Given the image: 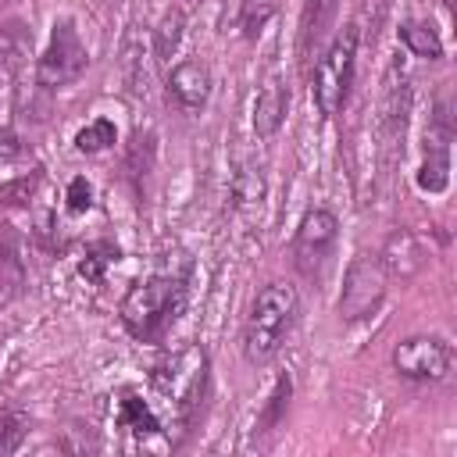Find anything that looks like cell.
Listing matches in <instances>:
<instances>
[{"instance_id": "obj_1", "label": "cell", "mask_w": 457, "mask_h": 457, "mask_svg": "<svg viewBox=\"0 0 457 457\" xmlns=\"http://www.w3.org/2000/svg\"><path fill=\"white\" fill-rule=\"evenodd\" d=\"M182 311H186V282L171 275H150L132 282L118 307L121 325L139 343H161Z\"/></svg>"}, {"instance_id": "obj_2", "label": "cell", "mask_w": 457, "mask_h": 457, "mask_svg": "<svg viewBox=\"0 0 457 457\" xmlns=\"http://www.w3.org/2000/svg\"><path fill=\"white\" fill-rule=\"evenodd\" d=\"M296 318H300V293L289 282L275 278L261 286L243 321V357L250 364H268L282 350Z\"/></svg>"}, {"instance_id": "obj_3", "label": "cell", "mask_w": 457, "mask_h": 457, "mask_svg": "<svg viewBox=\"0 0 457 457\" xmlns=\"http://www.w3.org/2000/svg\"><path fill=\"white\" fill-rule=\"evenodd\" d=\"M207 371H211V364H207L204 346L189 343V346H182L175 353H164L154 364L150 382L179 411L182 421H193L196 411H200V403H204V396H207V378H211Z\"/></svg>"}, {"instance_id": "obj_4", "label": "cell", "mask_w": 457, "mask_h": 457, "mask_svg": "<svg viewBox=\"0 0 457 457\" xmlns=\"http://www.w3.org/2000/svg\"><path fill=\"white\" fill-rule=\"evenodd\" d=\"M357 25H343L332 43L318 54V64H314V104L325 118L339 114L350 100V86H353V71H357Z\"/></svg>"}, {"instance_id": "obj_5", "label": "cell", "mask_w": 457, "mask_h": 457, "mask_svg": "<svg viewBox=\"0 0 457 457\" xmlns=\"http://www.w3.org/2000/svg\"><path fill=\"white\" fill-rule=\"evenodd\" d=\"M336 243H339V218H336L328 207H311V211L300 218L296 232H293V246H289L293 268H296L303 278L318 282V278L325 275L332 253H336Z\"/></svg>"}, {"instance_id": "obj_6", "label": "cell", "mask_w": 457, "mask_h": 457, "mask_svg": "<svg viewBox=\"0 0 457 457\" xmlns=\"http://www.w3.org/2000/svg\"><path fill=\"white\" fill-rule=\"evenodd\" d=\"M86 64H89V54H86V43H82L75 21L71 18H57L54 29H50L46 50L36 61V82L46 86V89L71 86L86 71Z\"/></svg>"}, {"instance_id": "obj_7", "label": "cell", "mask_w": 457, "mask_h": 457, "mask_svg": "<svg viewBox=\"0 0 457 457\" xmlns=\"http://www.w3.org/2000/svg\"><path fill=\"white\" fill-rule=\"evenodd\" d=\"M386 271L378 264V257L371 253H361L350 261L346 275H343V293H339V318L343 321H364L371 318L382 300H386Z\"/></svg>"}, {"instance_id": "obj_8", "label": "cell", "mask_w": 457, "mask_h": 457, "mask_svg": "<svg viewBox=\"0 0 457 457\" xmlns=\"http://www.w3.org/2000/svg\"><path fill=\"white\" fill-rule=\"evenodd\" d=\"M450 364H453L450 343L432 332L407 336L393 346V368L407 382H443L450 375Z\"/></svg>"}, {"instance_id": "obj_9", "label": "cell", "mask_w": 457, "mask_h": 457, "mask_svg": "<svg viewBox=\"0 0 457 457\" xmlns=\"http://www.w3.org/2000/svg\"><path fill=\"white\" fill-rule=\"evenodd\" d=\"M336 11H339V0H303L300 21H296V57L303 71H311L314 57L321 54V43L332 32Z\"/></svg>"}, {"instance_id": "obj_10", "label": "cell", "mask_w": 457, "mask_h": 457, "mask_svg": "<svg viewBox=\"0 0 457 457\" xmlns=\"http://www.w3.org/2000/svg\"><path fill=\"white\" fill-rule=\"evenodd\" d=\"M378 264H382L386 278H414L428 264V250L414 228H393L382 239Z\"/></svg>"}, {"instance_id": "obj_11", "label": "cell", "mask_w": 457, "mask_h": 457, "mask_svg": "<svg viewBox=\"0 0 457 457\" xmlns=\"http://www.w3.org/2000/svg\"><path fill=\"white\" fill-rule=\"evenodd\" d=\"M407 114H411V79L400 64H393L386 75V96H382V136L389 150L403 143Z\"/></svg>"}, {"instance_id": "obj_12", "label": "cell", "mask_w": 457, "mask_h": 457, "mask_svg": "<svg viewBox=\"0 0 457 457\" xmlns=\"http://www.w3.org/2000/svg\"><path fill=\"white\" fill-rule=\"evenodd\" d=\"M207 96H211V68L204 61H182V64L171 68V75H168V100L179 111L193 114V111H200L207 104Z\"/></svg>"}, {"instance_id": "obj_13", "label": "cell", "mask_w": 457, "mask_h": 457, "mask_svg": "<svg viewBox=\"0 0 457 457\" xmlns=\"http://www.w3.org/2000/svg\"><path fill=\"white\" fill-rule=\"evenodd\" d=\"M446 139H450V121H446V111L439 107L436 125H432L428 143H425V161H421V168H418V189H425V193H443L446 182H450Z\"/></svg>"}, {"instance_id": "obj_14", "label": "cell", "mask_w": 457, "mask_h": 457, "mask_svg": "<svg viewBox=\"0 0 457 457\" xmlns=\"http://www.w3.org/2000/svg\"><path fill=\"white\" fill-rule=\"evenodd\" d=\"M286 111H289V89L282 86V79H264V86L257 89L253 96V132L257 136H275L286 121Z\"/></svg>"}, {"instance_id": "obj_15", "label": "cell", "mask_w": 457, "mask_h": 457, "mask_svg": "<svg viewBox=\"0 0 457 457\" xmlns=\"http://www.w3.org/2000/svg\"><path fill=\"white\" fill-rule=\"evenodd\" d=\"M118 425L129 428L132 436H157L161 432V418L154 414V407L139 396V393H125L118 400Z\"/></svg>"}, {"instance_id": "obj_16", "label": "cell", "mask_w": 457, "mask_h": 457, "mask_svg": "<svg viewBox=\"0 0 457 457\" xmlns=\"http://www.w3.org/2000/svg\"><path fill=\"white\" fill-rule=\"evenodd\" d=\"M396 36H400V43H403L414 57H425V61H439V57H443V39H439V32H436L428 21L411 18V21H403V25L396 29Z\"/></svg>"}, {"instance_id": "obj_17", "label": "cell", "mask_w": 457, "mask_h": 457, "mask_svg": "<svg viewBox=\"0 0 457 457\" xmlns=\"http://www.w3.org/2000/svg\"><path fill=\"white\" fill-rule=\"evenodd\" d=\"M182 29H186V14H182L179 7H171V11L161 14V21H157V29H154V54H157V61H168V57L179 50Z\"/></svg>"}, {"instance_id": "obj_18", "label": "cell", "mask_w": 457, "mask_h": 457, "mask_svg": "<svg viewBox=\"0 0 457 457\" xmlns=\"http://www.w3.org/2000/svg\"><path fill=\"white\" fill-rule=\"evenodd\" d=\"M289 396H293V378H289V375H278V378H275V389H271V396H268V403H264V411H261V418H257V432H271V428L286 418Z\"/></svg>"}, {"instance_id": "obj_19", "label": "cell", "mask_w": 457, "mask_h": 457, "mask_svg": "<svg viewBox=\"0 0 457 457\" xmlns=\"http://www.w3.org/2000/svg\"><path fill=\"white\" fill-rule=\"evenodd\" d=\"M25 432H29V414L14 403L0 407V453H14L25 443Z\"/></svg>"}, {"instance_id": "obj_20", "label": "cell", "mask_w": 457, "mask_h": 457, "mask_svg": "<svg viewBox=\"0 0 457 457\" xmlns=\"http://www.w3.org/2000/svg\"><path fill=\"white\" fill-rule=\"evenodd\" d=\"M114 139H118L114 121L96 118V121H89L86 129H79V132H75V150H82V154H100V150L114 146Z\"/></svg>"}, {"instance_id": "obj_21", "label": "cell", "mask_w": 457, "mask_h": 457, "mask_svg": "<svg viewBox=\"0 0 457 457\" xmlns=\"http://www.w3.org/2000/svg\"><path fill=\"white\" fill-rule=\"evenodd\" d=\"M129 175L132 179H143L150 168H154V136L150 132H136L132 143H129Z\"/></svg>"}, {"instance_id": "obj_22", "label": "cell", "mask_w": 457, "mask_h": 457, "mask_svg": "<svg viewBox=\"0 0 457 457\" xmlns=\"http://www.w3.org/2000/svg\"><path fill=\"white\" fill-rule=\"evenodd\" d=\"M111 261H118V246H111V243H96V246H89L86 261L79 264V275L89 278V282H100V278H104V268H107Z\"/></svg>"}, {"instance_id": "obj_23", "label": "cell", "mask_w": 457, "mask_h": 457, "mask_svg": "<svg viewBox=\"0 0 457 457\" xmlns=\"http://www.w3.org/2000/svg\"><path fill=\"white\" fill-rule=\"evenodd\" d=\"M89 207H93V186H89L86 175H75V179L68 182V211H71V214H82V211H89Z\"/></svg>"}, {"instance_id": "obj_24", "label": "cell", "mask_w": 457, "mask_h": 457, "mask_svg": "<svg viewBox=\"0 0 457 457\" xmlns=\"http://www.w3.org/2000/svg\"><path fill=\"white\" fill-rule=\"evenodd\" d=\"M7 114H11V71L0 61V146L4 143H14L11 132H7Z\"/></svg>"}]
</instances>
